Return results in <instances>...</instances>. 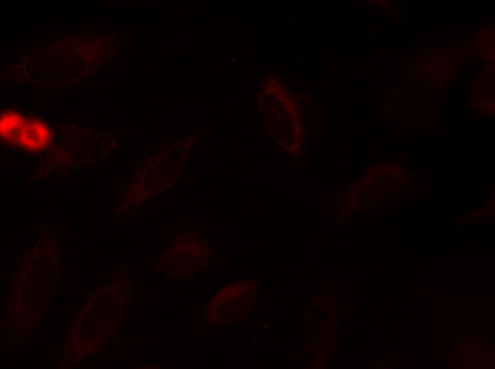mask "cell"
Returning <instances> with one entry per match:
<instances>
[{
    "label": "cell",
    "mask_w": 495,
    "mask_h": 369,
    "mask_svg": "<svg viewBox=\"0 0 495 369\" xmlns=\"http://www.w3.org/2000/svg\"><path fill=\"white\" fill-rule=\"evenodd\" d=\"M0 130L4 141L29 152L43 150L51 139L46 123L16 111L8 110L1 114Z\"/></svg>",
    "instance_id": "1"
}]
</instances>
